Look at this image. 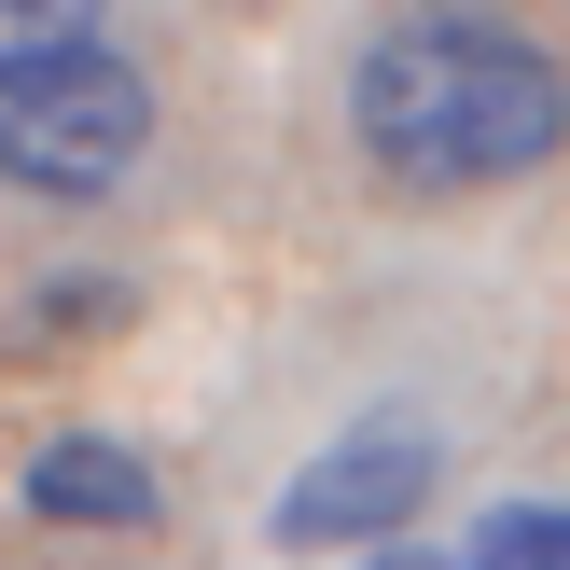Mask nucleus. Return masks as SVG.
Returning <instances> with one entry per match:
<instances>
[{"label": "nucleus", "instance_id": "423d86ee", "mask_svg": "<svg viewBox=\"0 0 570 570\" xmlns=\"http://www.w3.org/2000/svg\"><path fill=\"white\" fill-rule=\"evenodd\" d=\"M111 0H0V70L14 56H56V42H98Z\"/></svg>", "mask_w": 570, "mask_h": 570}, {"label": "nucleus", "instance_id": "7ed1b4c3", "mask_svg": "<svg viewBox=\"0 0 570 570\" xmlns=\"http://www.w3.org/2000/svg\"><path fill=\"white\" fill-rule=\"evenodd\" d=\"M417 501H432V432H417V417H362V432H334L321 460L278 488V543L293 557H362V543H390Z\"/></svg>", "mask_w": 570, "mask_h": 570}, {"label": "nucleus", "instance_id": "20e7f679", "mask_svg": "<svg viewBox=\"0 0 570 570\" xmlns=\"http://www.w3.org/2000/svg\"><path fill=\"white\" fill-rule=\"evenodd\" d=\"M154 460L139 445H111V432H56L42 460H28V515H56V529H154Z\"/></svg>", "mask_w": 570, "mask_h": 570}, {"label": "nucleus", "instance_id": "f03ea898", "mask_svg": "<svg viewBox=\"0 0 570 570\" xmlns=\"http://www.w3.org/2000/svg\"><path fill=\"white\" fill-rule=\"evenodd\" d=\"M154 139V83L126 70L111 42H56L0 70V181L28 195H111Z\"/></svg>", "mask_w": 570, "mask_h": 570}, {"label": "nucleus", "instance_id": "0eeeda50", "mask_svg": "<svg viewBox=\"0 0 570 570\" xmlns=\"http://www.w3.org/2000/svg\"><path fill=\"white\" fill-rule=\"evenodd\" d=\"M362 570H460V557H404V543H362Z\"/></svg>", "mask_w": 570, "mask_h": 570}, {"label": "nucleus", "instance_id": "39448f33", "mask_svg": "<svg viewBox=\"0 0 570 570\" xmlns=\"http://www.w3.org/2000/svg\"><path fill=\"white\" fill-rule=\"evenodd\" d=\"M460 570H570V501H501L460 543Z\"/></svg>", "mask_w": 570, "mask_h": 570}, {"label": "nucleus", "instance_id": "f257e3e1", "mask_svg": "<svg viewBox=\"0 0 570 570\" xmlns=\"http://www.w3.org/2000/svg\"><path fill=\"white\" fill-rule=\"evenodd\" d=\"M348 111H362L376 181H404V195H488V181H529V167L570 139V70L529 42L515 14L432 0V14H404V28L362 42Z\"/></svg>", "mask_w": 570, "mask_h": 570}]
</instances>
